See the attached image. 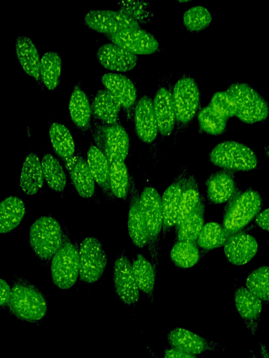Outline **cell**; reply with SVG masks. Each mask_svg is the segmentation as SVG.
<instances>
[{
    "mask_svg": "<svg viewBox=\"0 0 269 358\" xmlns=\"http://www.w3.org/2000/svg\"><path fill=\"white\" fill-rule=\"evenodd\" d=\"M8 307L15 317L29 322L41 320L48 309L47 301L41 292L19 276L13 279Z\"/></svg>",
    "mask_w": 269,
    "mask_h": 358,
    "instance_id": "1",
    "label": "cell"
},
{
    "mask_svg": "<svg viewBox=\"0 0 269 358\" xmlns=\"http://www.w3.org/2000/svg\"><path fill=\"white\" fill-rule=\"evenodd\" d=\"M262 199L258 192L248 189L237 194L228 201L223 218V227L230 236L240 231L254 217L261 208Z\"/></svg>",
    "mask_w": 269,
    "mask_h": 358,
    "instance_id": "2",
    "label": "cell"
},
{
    "mask_svg": "<svg viewBox=\"0 0 269 358\" xmlns=\"http://www.w3.org/2000/svg\"><path fill=\"white\" fill-rule=\"evenodd\" d=\"M140 201L147 234L148 250L156 271L159 266L160 236L163 227L161 197L154 187L146 186L140 194Z\"/></svg>",
    "mask_w": 269,
    "mask_h": 358,
    "instance_id": "3",
    "label": "cell"
},
{
    "mask_svg": "<svg viewBox=\"0 0 269 358\" xmlns=\"http://www.w3.org/2000/svg\"><path fill=\"white\" fill-rule=\"evenodd\" d=\"M64 237L60 224L50 216L39 217L29 229L30 246L34 253L43 261L52 259L62 246Z\"/></svg>",
    "mask_w": 269,
    "mask_h": 358,
    "instance_id": "4",
    "label": "cell"
},
{
    "mask_svg": "<svg viewBox=\"0 0 269 358\" xmlns=\"http://www.w3.org/2000/svg\"><path fill=\"white\" fill-rule=\"evenodd\" d=\"M226 91L232 96L237 117L246 124L265 120L269 115V106L265 99L252 87L243 83L230 85Z\"/></svg>",
    "mask_w": 269,
    "mask_h": 358,
    "instance_id": "5",
    "label": "cell"
},
{
    "mask_svg": "<svg viewBox=\"0 0 269 358\" xmlns=\"http://www.w3.org/2000/svg\"><path fill=\"white\" fill-rule=\"evenodd\" d=\"M209 160L228 171H251L258 165L255 152L247 145L235 141H226L216 145L209 154Z\"/></svg>",
    "mask_w": 269,
    "mask_h": 358,
    "instance_id": "6",
    "label": "cell"
},
{
    "mask_svg": "<svg viewBox=\"0 0 269 358\" xmlns=\"http://www.w3.org/2000/svg\"><path fill=\"white\" fill-rule=\"evenodd\" d=\"M50 271L53 283L62 289L71 288L79 276L78 250L66 235L51 259Z\"/></svg>",
    "mask_w": 269,
    "mask_h": 358,
    "instance_id": "7",
    "label": "cell"
},
{
    "mask_svg": "<svg viewBox=\"0 0 269 358\" xmlns=\"http://www.w3.org/2000/svg\"><path fill=\"white\" fill-rule=\"evenodd\" d=\"M79 278L86 283H94L102 275L107 256L102 243L95 236H88L80 244Z\"/></svg>",
    "mask_w": 269,
    "mask_h": 358,
    "instance_id": "8",
    "label": "cell"
},
{
    "mask_svg": "<svg viewBox=\"0 0 269 358\" xmlns=\"http://www.w3.org/2000/svg\"><path fill=\"white\" fill-rule=\"evenodd\" d=\"M172 93L177 120L181 123L189 122L200 106V92L198 84L191 77H182L175 83Z\"/></svg>",
    "mask_w": 269,
    "mask_h": 358,
    "instance_id": "9",
    "label": "cell"
},
{
    "mask_svg": "<svg viewBox=\"0 0 269 358\" xmlns=\"http://www.w3.org/2000/svg\"><path fill=\"white\" fill-rule=\"evenodd\" d=\"M84 22L90 29L106 36L140 28L137 22L119 10H90L85 15Z\"/></svg>",
    "mask_w": 269,
    "mask_h": 358,
    "instance_id": "10",
    "label": "cell"
},
{
    "mask_svg": "<svg viewBox=\"0 0 269 358\" xmlns=\"http://www.w3.org/2000/svg\"><path fill=\"white\" fill-rule=\"evenodd\" d=\"M115 291L126 305L135 303L139 298V289L132 271V263L124 254L119 255L113 264Z\"/></svg>",
    "mask_w": 269,
    "mask_h": 358,
    "instance_id": "11",
    "label": "cell"
},
{
    "mask_svg": "<svg viewBox=\"0 0 269 358\" xmlns=\"http://www.w3.org/2000/svg\"><path fill=\"white\" fill-rule=\"evenodd\" d=\"M114 44L134 55H150L156 52L159 43L156 37L140 28L122 31L106 36Z\"/></svg>",
    "mask_w": 269,
    "mask_h": 358,
    "instance_id": "12",
    "label": "cell"
},
{
    "mask_svg": "<svg viewBox=\"0 0 269 358\" xmlns=\"http://www.w3.org/2000/svg\"><path fill=\"white\" fill-rule=\"evenodd\" d=\"M188 173L186 168L184 167L161 197L164 237L175 227L183 186Z\"/></svg>",
    "mask_w": 269,
    "mask_h": 358,
    "instance_id": "13",
    "label": "cell"
},
{
    "mask_svg": "<svg viewBox=\"0 0 269 358\" xmlns=\"http://www.w3.org/2000/svg\"><path fill=\"white\" fill-rule=\"evenodd\" d=\"M129 213L127 228L130 238L137 248L147 244V234L140 201V194L132 176L130 177L129 191Z\"/></svg>",
    "mask_w": 269,
    "mask_h": 358,
    "instance_id": "14",
    "label": "cell"
},
{
    "mask_svg": "<svg viewBox=\"0 0 269 358\" xmlns=\"http://www.w3.org/2000/svg\"><path fill=\"white\" fill-rule=\"evenodd\" d=\"M258 250V243L251 235L237 232L228 238L224 245V254L231 264L242 266L250 262Z\"/></svg>",
    "mask_w": 269,
    "mask_h": 358,
    "instance_id": "15",
    "label": "cell"
},
{
    "mask_svg": "<svg viewBox=\"0 0 269 358\" xmlns=\"http://www.w3.org/2000/svg\"><path fill=\"white\" fill-rule=\"evenodd\" d=\"M167 341L172 348L198 355L222 348L219 343L209 341L184 328H174L167 334Z\"/></svg>",
    "mask_w": 269,
    "mask_h": 358,
    "instance_id": "16",
    "label": "cell"
},
{
    "mask_svg": "<svg viewBox=\"0 0 269 358\" xmlns=\"http://www.w3.org/2000/svg\"><path fill=\"white\" fill-rule=\"evenodd\" d=\"M235 304L250 334L254 336L260 324L262 301L247 287H237L234 294Z\"/></svg>",
    "mask_w": 269,
    "mask_h": 358,
    "instance_id": "17",
    "label": "cell"
},
{
    "mask_svg": "<svg viewBox=\"0 0 269 358\" xmlns=\"http://www.w3.org/2000/svg\"><path fill=\"white\" fill-rule=\"evenodd\" d=\"M135 131L139 138L144 143L153 142L158 132L153 100L148 96H142L134 111Z\"/></svg>",
    "mask_w": 269,
    "mask_h": 358,
    "instance_id": "18",
    "label": "cell"
},
{
    "mask_svg": "<svg viewBox=\"0 0 269 358\" xmlns=\"http://www.w3.org/2000/svg\"><path fill=\"white\" fill-rule=\"evenodd\" d=\"M97 57L104 68L118 72L130 71L138 60L136 55L113 43L100 46L97 51Z\"/></svg>",
    "mask_w": 269,
    "mask_h": 358,
    "instance_id": "19",
    "label": "cell"
},
{
    "mask_svg": "<svg viewBox=\"0 0 269 358\" xmlns=\"http://www.w3.org/2000/svg\"><path fill=\"white\" fill-rule=\"evenodd\" d=\"M233 174L228 170L213 173L206 181V195L212 203L229 201L237 192Z\"/></svg>",
    "mask_w": 269,
    "mask_h": 358,
    "instance_id": "20",
    "label": "cell"
},
{
    "mask_svg": "<svg viewBox=\"0 0 269 358\" xmlns=\"http://www.w3.org/2000/svg\"><path fill=\"white\" fill-rule=\"evenodd\" d=\"M153 104L158 131L163 136H169L177 120L172 93L166 87H160L156 93Z\"/></svg>",
    "mask_w": 269,
    "mask_h": 358,
    "instance_id": "21",
    "label": "cell"
},
{
    "mask_svg": "<svg viewBox=\"0 0 269 358\" xmlns=\"http://www.w3.org/2000/svg\"><path fill=\"white\" fill-rule=\"evenodd\" d=\"M97 143L102 151L109 152L114 157L125 161L127 156L129 137L123 127L117 123L104 127L101 139Z\"/></svg>",
    "mask_w": 269,
    "mask_h": 358,
    "instance_id": "22",
    "label": "cell"
},
{
    "mask_svg": "<svg viewBox=\"0 0 269 358\" xmlns=\"http://www.w3.org/2000/svg\"><path fill=\"white\" fill-rule=\"evenodd\" d=\"M65 167L79 196L85 199L92 197L95 192V180L87 161L81 156H74Z\"/></svg>",
    "mask_w": 269,
    "mask_h": 358,
    "instance_id": "23",
    "label": "cell"
},
{
    "mask_svg": "<svg viewBox=\"0 0 269 358\" xmlns=\"http://www.w3.org/2000/svg\"><path fill=\"white\" fill-rule=\"evenodd\" d=\"M87 163L91 173L104 196L113 199L109 184V167L108 159L104 152L98 147L91 145L87 153Z\"/></svg>",
    "mask_w": 269,
    "mask_h": 358,
    "instance_id": "24",
    "label": "cell"
},
{
    "mask_svg": "<svg viewBox=\"0 0 269 358\" xmlns=\"http://www.w3.org/2000/svg\"><path fill=\"white\" fill-rule=\"evenodd\" d=\"M102 82L124 108H130L134 103L137 90L132 81L125 76L106 73L102 77Z\"/></svg>",
    "mask_w": 269,
    "mask_h": 358,
    "instance_id": "25",
    "label": "cell"
},
{
    "mask_svg": "<svg viewBox=\"0 0 269 358\" xmlns=\"http://www.w3.org/2000/svg\"><path fill=\"white\" fill-rule=\"evenodd\" d=\"M44 176L41 161L30 152L26 157L20 173V188L27 195H34L42 187Z\"/></svg>",
    "mask_w": 269,
    "mask_h": 358,
    "instance_id": "26",
    "label": "cell"
},
{
    "mask_svg": "<svg viewBox=\"0 0 269 358\" xmlns=\"http://www.w3.org/2000/svg\"><path fill=\"white\" fill-rule=\"evenodd\" d=\"M121 106L118 100L104 88L97 92L91 108L92 112L97 119L111 125L116 124Z\"/></svg>",
    "mask_w": 269,
    "mask_h": 358,
    "instance_id": "27",
    "label": "cell"
},
{
    "mask_svg": "<svg viewBox=\"0 0 269 358\" xmlns=\"http://www.w3.org/2000/svg\"><path fill=\"white\" fill-rule=\"evenodd\" d=\"M105 154L109 167V184L114 197L125 199L129 194L130 177L124 161L113 157L109 152Z\"/></svg>",
    "mask_w": 269,
    "mask_h": 358,
    "instance_id": "28",
    "label": "cell"
},
{
    "mask_svg": "<svg viewBox=\"0 0 269 358\" xmlns=\"http://www.w3.org/2000/svg\"><path fill=\"white\" fill-rule=\"evenodd\" d=\"M15 52L25 72L39 80L41 58L32 39L26 36H18L15 41Z\"/></svg>",
    "mask_w": 269,
    "mask_h": 358,
    "instance_id": "29",
    "label": "cell"
},
{
    "mask_svg": "<svg viewBox=\"0 0 269 358\" xmlns=\"http://www.w3.org/2000/svg\"><path fill=\"white\" fill-rule=\"evenodd\" d=\"M25 214V206L20 198L15 196L5 198L0 206V232L13 231L20 224Z\"/></svg>",
    "mask_w": 269,
    "mask_h": 358,
    "instance_id": "30",
    "label": "cell"
},
{
    "mask_svg": "<svg viewBox=\"0 0 269 358\" xmlns=\"http://www.w3.org/2000/svg\"><path fill=\"white\" fill-rule=\"evenodd\" d=\"M49 136L55 152L64 164L74 157L75 144L69 130L62 124L54 122L49 128Z\"/></svg>",
    "mask_w": 269,
    "mask_h": 358,
    "instance_id": "31",
    "label": "cell"
},
{
    "mask_svg": "<svg viewBox=\"0 0 269 358\" xmlns=\"http://www.w3.org/2000/svg\"><path fill=\"white\" fill-rule=\"evenodd\" d=\"M198 183L194 175L188 173L183 186L178 210L177 222L174 228H177L196 208L200 199Z\"/></svg>",
    "mask_w": 269,
    "mask_h": 358,
    "instance_id": "32",
    "label": "cell"
},
{
    "mask_svg": "<svg viewBox=\"0 0 269 358\" xmlns=\"http://www.w3.org/2000/svg\"><path fill=\"white\" fill-rule=\"evenodd\" d=\"M205 204L201 195L195 209L175 229L176 240L196 242L204 226Z\"/></svg>",
    "mask_w": 269,
    "mask_h": 358,
    "instance_id": "33",
    "label": "cell"
},
{
    "mask_svg": "<svg viewBox=\"0 0 269 358\" xmlns=\"http://www.w3.org/2000/svg\"><path fill=\"white\" fill-rule=\"evenodd\" d=\"M69 110L74 124L82 129H86L90 124L92 108L85 92L75 86L71 94Z\"/></svg>",
    "mask_w": 269,
    "mask_h": 358,
    "instance_id": "34",
    "label": "cell"
},
{
    "mask_svg": "<svg viewBox=\"0 0 269 358\" xmlns=\"http://www.w3.org/2000/svg\"><path fill=\"white\" fill-rule=\"evenodd\" d=\"M132 271L141 292L153 299L156 269L142 255L137 254L132 262Z\"/></svg>",
    "mask_w": 269,
    "mask_h": 358,
    "instance_id": "35",
    "label": "cell"
},
{
    "mask_svg": "<svg viewBox=\"0 0 269 358\" xmlns=\"http://www.w3.org/2000/svg\"><path fill=\"white\" fill-rule=\"evenodd\" d=\"M62 66V59L55 52H47L41 57L40 79L49 90H53L59 85Z\"/></svg>",
    "mask_w": 269,
    "mask_h": 358,
    "instance_id": "36",
    "label": "cell"
},
{
    "mask_svg": "<svg viewBox=\"0 0 269 358\" xmlns=\"http://www.w3.org/2000/svg\"><path fill=\"white\" fill-rule=\"evenodd\" d=\"M44 179L48 187L57 192H63L67 184V175L57 158L46 154L41 159Z\"/></svg>",
    "mask_w": 269,
    "mask_h": 358,
    "instance_id": "37",
    "label": "cell"
},
{
    "mask_svg": "<svg viewBox=\"0 0 269 358\" xmlns=\"http://www.w3.org/2000/svg\"><path fill=\"white\" fill-rule=\"evenodd\" d=\"M199 250L196 242L177 241L171 252L170 258L178 267L187 268L199 260Z\"/></svg>",
    "mask_w": 269,
    "mask_h": 358,
    "instance_id": "38",
    "label": "cell"
},
{
    "mask_svg": "<svg viewBox=\"0 0 269 358\" xmlns=\"http://www.w3.org/2000/svg\"><path fill=\"white\" fill-rule=\"evenodd\" d=\"M228 237L223 226L209 222L204 224L196 243L202 249L212 250L224 245Z\"/></svg>",
    "mask_w": 269,
    "mask_h": 358,
    "instance_id": "39",
    "label": "cell"
},
{
    "mask_svg": "<svg viewBox=\"0 0 269 358\" xmlns=\"http://www.w3.org/2000/svg\"><path fill=\"white\" fill-rule=\"evenodd\" d=\"M246 287L262 303H269V266H260L247 277Z\"/></svg>",
    "mask_w": 269,
    "mask_h": 358,
    "instance_id": "40",
    "label": "cell"
},
{
    "mask_svg": "<svg viewBox=\"0 0 269 358\" xmlns=\"http://www.w3.org/2000/svg\"><path fill=\"white\" fill-rule=\"evenodd\" d=\"M198 120L200 129L211 135H219L223 133L228 120L209 106L199 111Z\"/></svg>",
    "mask_w": 269,
    "mask_h": 358,
    "instance_id": "41",
    "label": "cell"
},
{
    "mask_svg": "<svg viewBox=\"0 0 269 358\" xmlns=\"http://www.w3.org/2000/svg\"><path fill=\"white\" fill-rule=\"evenodd\" d=\"M119 10L137 22L139 24L149 23L153 11L151 4L144 1L127 0L118 3Z\"/></svg>",
    "mask_w": 269,
    "mask_h": 358,
    "instance_id": "42",
    "label": "cell"
},
{
    "mask_svg": "<svg viewBox=\"0 0 269 358\" xmlns=\"http://www.w3.org/2000/svg\"><path fill=\"white\" fill-rule=\"evenodd\" d=\"M212 16L210 11L202 6L188 8L184 14L183 24L191 31H200L211 23Z\"/></svg>",
    "mask_w": 269,
    "mask_h": 358,
    "instance_id": "43",
    "label": "cell"
},
{
    "mask_svg": "<svg viewBox=\"0 0 269 358\" xmlns=\"http://www.w3.org/2000/svg\"><path fill=\"white\" fill-rule=\"evenodd\" d=\"M208 106L226 120L235 116L236 108L234 101L226 90L214 94Z\"/></svg>",
    "mask_w": 269,
    "mask_h": 358,
    "instance_id": "44",
    "label": "cell"
},
{
    "mask_svg": "<svg viewBox=\"0 0 269 358\" xmlns=\"http://www.w3.org/2000/svg\"><path fill=\"white\" fill-rule=\"evenodd\" d=\"M163 358H196L195 355L184 352L183 350L170 348L164 349Z\"/></svg>",
    "mask_w": 269,
    "mask_h": 358,
    "instance_id": "45",
    "label": "cell"
},
{
    "mask_svg": "<svg viewBox=\"0 0 269 358\" xmlns=\"http://www.w3.org/2000/svg\"><path fill=\"white\" fill-rule=\"evenodd\" d=\"M1 302L0 305L1 308L8 306L11 296V287L9 284L4 280L1 279Z\"/></svg>",
    "mask_w": 269,
    "mask_h": 358,
    "instance_id": "46",
    "label": "cell"
},
{
    "mask_svg": "<svg viewBox=\"0 0 269 358\" xmlns=\"http://www.w3.org/2000/svg\"><path fill=\"white\" fill-rule=\"evenodd\" d=\"M255 222L262 229L269 231V208L258 214Z\"/></svg>",
    "mask_w": 269,
    "mask_h": 358,
    "instance_id": "47",
    "label": "cell"
},
{
    "mask_svg": "<svg viewBox=\"0 0 269 358\" xmlns=\"http://www.w3.org/2000/svg\"><path fill=\"white\" fill-rule=\"evenodd\" d=\"M260 350L261 358H269V352H268L267 348L263 343H260Z\"/></svg>",
    "mask_w": 269,
    "mask_h": 358,
    "instance_id": "48",
    "label": "cell"
},
{
    "mask_svg": "<svg viewBox=\"0 0 269 358\" xmlns=\"http://www.w3.org/2000/svg\"><path fill=\"white\" fill-rule=\"evenodd\" d=\"M265 155L269 159V145H268L265 149Z\"/></svg>",
    "mask_w": 269,
    "mask_h": 358,
    "instance_id": "49",
    "label": "cell"
},
{
    "mask_svg": "<svg viewBox=\"0 0 269 358\" xmlns=\"http://www.w3.org/2000/svg\"><path fill=\"white\" fill-rule=\"evenodd\" d=\"M253 358H256V357H254Z\"/></svg>",
    "mask_w": 269,
    "mask_h": 358,
    "instance_id": "50",
    "label": "cell"
},
{
    "mask_svg": "<svg viewBox=\"0 0 269 358\" xmlns=\"http://www.w3.org/2000/svg\"><path fill=\"white\" fill-rule=\"evenodd\" d=\"M157 358H158V357H157Z\"/></svg>",
    "mask_w": 269,
    "mask_h": 358,
    "instance_id": "51",
    "label": "cell"
}]
</instances>
